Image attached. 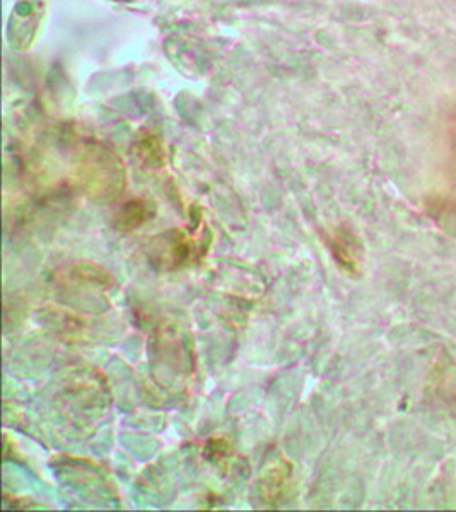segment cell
I'll use <instances>...</instances> for the list:
<instances>
[{
  "instance_id": "1",
  "label": "cell",
  "mask_w": 456,
  "mask_h": 512,
  "mask_svg": "<svg viewBox=\"0 0 456 512\" xmlns=\"http://www.w3.org/2000/svg\"><path fill=\"white\" fill-rule=\"evenodd\" d=\"M204 236H197L187 229H171L159 234L149 243V260L154 267L164 272H173L185 267L205 255Z\"/></svg>"
},
{
  "instance_id": "2",
  "label": "cell",
  "mask_w": 456,
  "mask_h": 512,
  "mask_svg": "<svg viewBox=\"0 0 456 512\" xmlns=\"http://www.w3.org/2000/svg\"><path fill=\"white\" fill-rule=\"evenodd\" d=\"M327 246L332 256H334L335 263L344 272H349V274L359 272L363 250H361V243L357 241L351 229L340 226L334 229L332 233H328Z\"/></svg>"
},
{
  "instance_id": "3",
  "label": "cell",
  "mask_w": 456,
  "mask_h": 512,
  "mask_svg": "<svg viewBox=\"0 0 456 512\" xmlns=\"http://www.w3.org/2000/svg\"><path fill=\"white\" fill-rule=\"evenodd\" d=\"M55 277L76 286H89L94 289H108L113 286L112 272L89 260L67 263L57 270Z\"/></svg>"
},
{
  "instance_id": "4",
  "label": "cell",
  "mask_w": 456,
  "mask_h": 512,
  "mask_svg": "<svg viewBox=\"0 0 456 512\" xmlns=\"http://www.w3.org/2000/svg\"><path fill=\"white\" fill-rule=\"evenodd\" d=\"M291 480V466L289 463H275L267 468L264 477L260 478V489L270 504H277L286 497Z\"/></svg>"
},
{
  "instance_id": "5",
  "label": "cell",
  "mask_w": 456,
  "mask_h": 512,
  "mask_svg": "<svg viewBox=\"0 0 456 512\" xmlns=\"http://www.w3.org/2000/svg\"><path fill=\"white\" fill-rule=\"evenodd\" d=\"M151 219V209L144 200H130L123 204L115 214L113 226L120 233H134L135 229L144 226Z\"/></svg>"
}]
</instances>
